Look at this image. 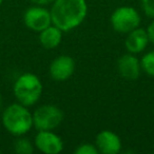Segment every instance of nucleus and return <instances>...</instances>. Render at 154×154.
Returning a JSON list of instances; mask_svg holds the SVG:
<instances>
[{"mask_svg":"<svg viewBox=\"0 0 154 154\" xmlns=\"http://www.w3.org/2000/svg\"><path fill=\"white\" fill-rule=\"evenodd\" d=\"M52 24L62 32H69L78 28L88 15L86 0H55L50 9Z\"/></svg>","mask_w":154,"mask_h":154,"instance_id":"f257e3e1","label":"nucleus"},{"mask_svg":"<svg viewBox=\"0 0 154 154\" xmlns=\"http://www.w3.org/2000/svg\"><path fill=\"white\" fill-rule=\"evenodd\" d=\"M1 119L5 130L15 136H23L33 128V114L19 103L8 106L2 111Z\"/></svg>","mask_w":154,"mask_h":154,"instance_id":"f03ea898","label":"nucleus"},{"mask_svg":"<svg viewBox=\"0 0 154 154\" xmlns=\"http://www.w3.org/2000/svg\"><path fill=\"white\" fill-rule=\"evenodd\" d=\"M42 91L43 86L40 78L33 73L20 75L13 87V92L17 101L28 108L38 103Z\"/></svg>","mask_w":154,"mask_h":154,"instance_id":"7ed1b4c3","label":"nucleus"},{"mask_svg":"<svg viewBox=\"0 0 154 154\" xmlns=\"http://www.w3.org/2000/svg\"><path fill=\"white\" fill-rule=\"evenodd\" d=\"M141 17L135 8L129 5L118 7L110 16V23L115 32L128 34L134 29L140 26Z\"/></svg>","mask_w":154,"mask_h":154,"instance_id":"20e7f679","label":"nucleus"},{"mask_svg":"<svg viewBox=\"0 0 154 154\" xmlns=\"http://www.w3.org/2000/svg\"><path fill=\"white\" fill-rule=\"evenodd\" d=\"M33 114V127L37 131L55 130L63 122V112L54 105H42Z\"/></svg>","mask_w":154,"mask_h":154,"instance_id":"39448f33","label":"nucleus"},{"mask_svg":"<svg viewBox=\"0 0 154 154\" xmlns=\"http://www.w3.org/2000/svg\"><path fill=\"white\" fill-rule=\"evenodd\" d=\"M23 22L29 30L37 33L41 32L52 24L50 10L42 5H33L24 12Z\"/></svg>","mask_w":154,"mask_h":154,"instance_id":"423d86ee","label":"nucleus"},{"mask_svg":"<svg viewBox=\"0 0 154 154\" xmlns=\"http://www.w3.org/2000/svg\"><path fill=\"white\" fill-rule=\"evenodd\" d=\"M63 146L62 138L54 130L38 131L34 138V147L45 154H59Z\"/></svg>","mask_w":154,"mask_h":154,"instance_id":"0eeeda50","label":"nucleus"},{"mask_svg":"<svg viewBox=\"0 0 154 154\" xmlns=\"http://www.w3.org/2000/svg\"><path fill=\"white\" fill-rule=\"evenodd\" d=\"M76 69L75 60L69 55H60L54 58L49 66V74L55 82H66L73 76Z\"/></svg>","mask_w":154,"mask_h":154,"instance_id":"6e6552de","label":"nucleus"},{"mask_svg":"<svg viewBox=\"0 0 154 154\" xmlns=\"http://www.w3.org/2000/svg\"><path fill=\"white\" fill-rule=\"evenodd\" d=\"M117 71L120 76L126 80L138 79L141 73L140 59L135 54H131L127 52L122 55L117 60Z\"/></svg>","mask_w":154,"mask_h":154,"instance_id":"1a4fd4ad","label":"nucleus"},{"mask_svg":"<svg viewBox=\"0 0 154 154\" xmlns=\"http://www.w3.org/2000/svg\"><path fill=\"white\" fill-rule=\"evenodd\" d=\"M98 153L117 154L122 151V143L120 137L111 130H103L98 132L95 138Z\"/></svg>","mask_w":154,"mask_h":154,"instance_id":"9d476101","label":"nucleus"},{"mask_svg":"<svg viewBox=\"0 0 154 154\" xmlns=\"http://www.w3.org/2000/svg\"><path fill=\"white\" fill-rule=\"evenodd\" d=\"M126 35L127 37L125 39V48L128 53L138 55L147 49L148 45L150 43L147 31L140 26L134 29Z\"/></svg>","mask_w":154,"mask_h":154,"instance_id":"9b49d317","label":"nucleus"},{"mask_svg":"<svg viewBox=\"0 0 154 154\" xmlns=\"http://www.w3.org/2000/svg\"><path fill=\"white\" fill-rule=\"evenodd\" d=\"M39 42L41 47L47 50L56 49L60 45L63 38V32L54 24L39 32Z\"/></svg>","mask_w":154,"mask_h":154,"instance_id":"f8f14e48","label":"nucleus"},{"mask_svg":"<svg viewBox=\"0 0 154 154\" xmlns=\"http://www.w3.org/2000/svg\"><path fill=\"white\" fill-rule=\"evenodd\" d=\"M14 151L18 154H32L34 152V143L28 138L18 136L14 141Z\"/></svg>","mask_w":154,"mask_h":154,"instance_id":"ddd939ff","label":"nucleus"},{"mask_svg":"<svg viewBox=\"0 0 154 154\" xmlns=\"http://www.w3.org/2000/svg\"><path fill=\"white\" fill-rule=\"evenodd\" d=\"M140 66L141 72L154 77V51L148 52L140 58Z\"/></svg>","mask_w":154,"mask_h":154,"instance_id":"4468645a","label":"nucleus"},{"mask_svg":"<svg viewBox=\"0 0 154 154\" xmlns=\"http://www.w3.org/2000/svg\"><path fill=\"white\" fill-rule=\"evenodd\" d=\"M75 154H98V150H97L95 143H80L76 147L74 150Z\"/></svg>","mask_w":154,"mask_h":154,"instance_id":"2eb2a0df","label":"nucleus"},{"mask_svg":"<svg viewBox=\"0 0 154 154\" xmlns=\"http://www.w3.org/2000/svg\"><path fill=\"white\" fill-rule=\"evenodd\" d=\"M140 9L150 19H154V0H140Z\"/></svg>","mask_w":154,"mask_h":154,"instance_id":"dca6fc26","label":"nucleus"},{"mask_svg":"<svg viewBox=\"0 0 154 154\" xmlns=\"http://www.w3.org/2000/svg\"><path fill=\"white\" fill-rule=\"evenodd\" d=\"M148 34V38H149V42L154 45V19H152V21L149 23L148 28L146 29Z\"/></svg>","mask_w":154,"mask_h":154,"instance_id":"f3484780","label":"nucleus"},{"mask_svg":"<svg viewBox=\"0 0 154 154\" xmlns=\"http://www.w3.org/2000/svg\"><path fill=\"white\" fill-rule=\"evenodd\" d=\"M30 1L36 5H42V7H45V5H52L55 0H30Z\"/></svg>","mask_w":154,"mask_h":154,"instance_id":"a211bd4d","label":"nucleus"},{"mask_svg":"<svg viewBox=\"0 0 154 154\" xmlns=\"http://www.w3.org/2000/svg\"><path fill=\"white\" fill-rule=\"evenodd\" d=\"M1 110H2V97L0 95V113H1Z\"/></svg>","mask_w":154,"mask_h":154,"instance_id":"6ab92c4d","label":"nucleus"},{"mask_svg":"<svg viewBox=\"0 0 154 154\" xmlns=\"http://www.w3.org/2000/svg\"><path fill=\"white\" fill-rule=\"evenodd\" d=\"M2 2H3V0H0V5H2Z\"/></svg>","mask_w":154,"mask_h":154,"instance_id":"aec40b11","label":"nucleus"}]
</instances>
